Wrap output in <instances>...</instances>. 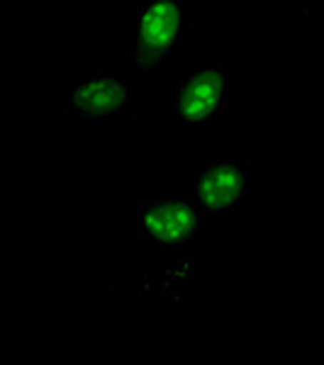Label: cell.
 <instances>
[{"label":"cell","mask_w":324,"mask_h":365,"mask_svg":"<svg viewBox=\"0 0 324 365\" xmlns=\"http://www.w3.org/2000/svg\"><path fill=\"white\" fill-rule=\"evenodd\" d=\"M212 217L198 205L191 187L163 182L134 205L132 229L158 256H186L215 237Z\"/></svg>","instance_id":"1"},{"label":"cell","mask_w":324,"mask_h":365,"mask_svg":"<svg viewBox=\"0 0 324 365\" xmlns=\"http://www.w3.org/2000/svg\"><path fill=\"white\" fill-rule=\"evenodd\" d=\"M56 105L61 122L76 129L132 122L137 117V78L125 63H91L64 81Z\"/></svg>","instance_id":"2"},{"label":"cell","mask_w":324,"mask_h":365,"mask_svg":"<svg viewBox=\"0 0 324 365\" xmlns=\"http://www.w3.org/2000/svg\"><path fill=\"white\" fill-rule=\"evenodd\" d=\"M234 68L217 61L181 63L166 91V110L181 129H212L234 115Z\"/></svg>","instance_id":"4"},{"label":"cell","mask_w":324,"mask_h":365,"mask_svg":"<svg viewBox=\"0 0 324 365\" xmlns=\"http://www.w3.org/2000/svg\"><path fill=\"white\" fill-rule=\"evenodd\" d=\"M196 42L193 0H141L132 17L125 66L137 81H156Z\"/></svg>","instance_id":"3"},{"label":"cell","mask_w":324,"mask_h":365,"mask_svg":"<svg viewBox=\"0 0 324 365\" xmlns=\"http://www.w3.org/2000/svg\"><path fill=\"white\" fill-rule=\"evenodd\" d=\"M188 187L212 220H239L254 212V168L241 156L212 151L193 163Z\"/></svg>","instance_id":"5"},{"label":"cell","mask_w":324,"mask_h":365,"mask_svg":"<svg viewBox=\"0 0 324 365\" xmlns=\"http://www.w3.org/2000/svg\"><path fill=\"white\" fill-rule=\"evenodd\" d=\"M83 5H96V8H103V5H115V8H137L141 0H81Z\"/></svg>","instance_id":"6"}]
</instances>
